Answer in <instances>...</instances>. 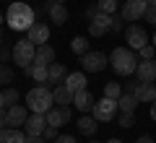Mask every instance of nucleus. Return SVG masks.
Wrapping results in <instances>:
<instances>
[{"instance_id": "nucleus-7", "label": "nucleus", "mask_w": 156, "mask_h": 143, "mask_svg": "<svg viewBox=\"0 0 156 143\" xmlns=\"http://www.w3.org/2000/svg\"><path fill=\"white\" fill-rule=\"evenodd\" d=\"M146 8H148V0H125L120 16H122L125 21H140L143 13H146Z\"/></svg>"}, {"instance_id": "nucleus-43", "label": "nucleus", "mask_w": 156, "mask_h": 143, "mask_svg": "<svg viewBox=\"0 0 156 143\" xmlns=\"http://www.w3.org/2000/svg\"><path fill=\"white\" fill-rule=\"evenodd\" d=\"M107 143H122V141H120V138H109Z\"/></svg>"}, {"instance_id": "nucleus-47", "label": "nucleus", "mask_w": 156, "mask_h": 143, "mask_svg": "<svg viewBox=\"0 0 156 143\" xmlns=\"http://www.w3.org/2000/svg\"><path fill=\"white\" fill-rule=\"evenodd\" d=\"M89 143H99V141H89Z\"/></svg>"}, {"instance_id": "nucleus-37", "label": "nucleus", "mask_w": 156, "mask_h": 143, "mask_svg": "<svg viewBox=\"0 0 156 143\" xmlns=\"http://www.w3.org/2000/svg\"><path fill=\"white\" fill-rule=\"evenodd\" d=\"M52 143H76V138H73V135H57Z\"/></svg>"}, {"instance_id": "nucleus-36", "label": "nucleus", "mask_w": 156, "mask_h": 143, "mask_svg": "<svg viewBox=\"0 0 156 143\" xmlns=\"http://www.w3.org/2000/svg\"><path fill=\"white\" fill-rule=\"evenodd\" d=\"M96 13H101V11H99V3H94V5H89V8H86V18H89V21L96 16Z\"/></svg>"}, {"instance_id": "nucleus-42", "label": "nucleus", "mask_w": 156, "mask_h": 143, "mask_svg": "<svg viewBox=\"0 0 156 143\" xmlns=\"http://www.w3.org/2000/svg\"><path fill=\"white\" fill-rule=\"evenodd\" d=\"M0 109H5V102H3V91H0Z\"/></svg>"}, {"instance_id": "nucleus-26", "label": "nucleus", "mask_w": 156, "mask_h": 143, "mask_svg": "<svg viewBox=\"0 0 156 143\" xmlns=\"http://www.w3.org/2000/svg\"><path fill=\"white\" fill-rule=\"evenodd\" d=\"M70 50L76 52L78 57H81V55H86V52H89V39H86V37H73V42H70Z\"/></svg>"}, {"instance_id": "nucleus-16", "label": "nucleus", "mask_w": 156, "mask_h": 143, "mask_svg": "<svg viewBox=\"0 0 156 143\" xmlns=\"http://www.w3.org/2000/svg\"><path fill=\"white\" fill-rule=\"evenodd\" d=\"M73 104H76L78 109H81V112H83V115H86V112H91V109H94L96 99H94V96H91V91H89V88H83V91L73 94Z\"/></svg>"}, {"instance_id": "nucleus-35", "label": "nucleus", "mask_w": 156, "mask_h": 143, "mask_svg": "<svg viewBox=\"0 0 156 143\" xmlns=\"http://www.w3.org/2000/svg\"><path fill=\"white\" fill-rule=\"evenodd\" d=\"M57 135H60V133H57V127H52V125H47L44 133H42V138H44V141H55Z\"/></svg>"}, {"instance_id": "nucleus-14", "label": "nucleus", "mask_w": 156, "mask_h": 143, "mask_svg": "<svg viewBox=\"0 0 156 143\" xmlns=\"http://www.w3.org/2000/svg\"><path fill=\"white\" fill-rule=\"evenodd\" d=\"M23 127H26V135H42V133H44V127H47V117L39 115V112H31Z\"/></svg>"}, {"instance_id": "nucleus-12", "label": "nucleus", "mask_w": 156, "mask_h": 143, "mask_svg": "<svg viewBox=\"0 0 156 143\" xmlns=\"http://www.w3.org/2000/svg\"><path fill=\"white\" fill-rule=\"evenodd\" d=\"M26 39H31L37 47L39 44H47L50 42V26H47L44 21H34V26L26 31Z\"/></svg>"}, {"instance_id": "nucleus-6", "label": "nucleus", "mask_w": 156, "mask_h": 143, "mask_svg": "<svg viewBox=\"0 0 156 143\" xmlns=\"http://www.w3.org/2000/svg\"><path fill=\"white\" fill-rule=\"evenodd\" d=\"M125 42H128L130 50L138 52L143 44H148V34H146L143 26H138V23H130V26H125Z\"/></svg>"}, {"instance_id": "nucleus-27", "label": "nucleus", "mask_w": 156, "mask_h": 143, "mask_svg": "<svg viewBox=\"0 0 156 143\" xmlns=\"http://www.w3.org/2000/svg\"><path fill=\"white\" fill-rule=\"evenodd\" d=\"M104 96H109V99H120V96H122V86H120L117 81L104 83Z\"/></svg>"}, {"instance_id": "nucleus-39", "label": "nucleus", "mask_w": 156, "mask_h": 143, "mask_svg": "<svg viewBox=\"0 0 156 143\" xmlns=\"http://www.w3.org/2000/svg\"><path fill=\"white\" fill-rule=\"evenodd\" d=\"M8 125V109H0V127Z\"/></svg>"}, {"instance_id": "nucleus-8", "label": "nucleus", "mask_w": 156, "mask_h": 143, "mask_svg": "<svg viewBox=\"0 0 156 143\" xmlns=\"http://www.w3.org/2000/svg\"><path fill=\"white\" fill-rule=\"evenodd\" d=\"M107 63H109V57L104 52H86V55H81V65L89 73H101L107 68Z\"/></svg>"}, {"instance_id": "nucleus-17", "label": "nucleus", "mask_w": 156, "mask_h": 143, "mask_svg": "<svg viewBox=\"0 0 156 143\" xmlns=\"http://www.w3.org/2000/svg\"><path fill=\"white\" fill-rule=\"evenodd\" d=\"M135 96H138L140 104H154V102H156V86H154V83H140L138 81V86H135Z\"/></svg>"}, {"instance_id": "nucleus-44", "label": "nucleus", "mask_w": 156, "mask_h": 143, "mask_svg": "<svg viewBox=\"0 0 156 143\" xmlns=\"http://www.w3.org/2000/svg\"><path fill=\"white\" fill-rule=\"evenodd\" d=\"M148 5H156V0H148Z\"/></svg>"}, {"instance_id": "nucleus-32", "label": "nucleus", "mask_w": 156, "mask_h": 143, "mask_svg": "<svg viewBox=\"0 0 156 143\" xmlns=\"http://www.w3.org/2000/svg\"><path fill=\"white\" fill-rule=\"evenodd\" d=\"M99 11H101V13H109V16H115L117 0H99Z\"/></svg>"}, {"instance_id": "nucleus-24", "label": "nucleus", "mask_w": 156, "mask_h": 143, "mask_svg": "<svg viewBox=\"0 0 156 143\" xmlns=\"http://www.w3.org/2000/svg\"><path fill=\"white\" fill-rule=\"evenodd\" d=\"M138 96L135 94H122L120 99H117V107H120V112H135V107H138Z\"/></svg>"}, {"instance_id": "nucleus-20", "label": "nucleus", "mask_w": 156, "mask_h": 143, "mask_svg": "<svg viewBox=\"0 0 156 143\" xmlns=\"http://www.w3.org/2000/svg\"><path fill=\"white\" fill-rule=\"evenodd\" d=\"M65 86L70 88L73 94L83 91V88H86V73H68V78H65Z\"/></svg>"}, {"instance_id": "nucleus-34", "label": "nucleus", "mask_w": 156, "mask_h": 143, "mask_svg": "<svg viewBox=\"0 0 156 143\" xmlns=\"http://www.w3.org/2000/svg\"><path fill=\"white\" fill-rule=\"evenodd\" d=\"M122 21H125V18L122 16H112V26H109V31H125V26H122Z\"/></svg>"}, {"instance_id": "nucleus-22", "label": "nucleus", "mask_w": 156, "mask_h": 143, "mask_svg": "<svg viewBox=\"0 0 156 143\" xmlns=\"http://www.w3.org/2000/svg\"><path fill=\"white\" fill-rule=\"evenodd\" d=\"M96 122H99V120H96L94 115H91V117H89V115H83L81 120H78V133H83L86 138H91V135L96 133V127H99Z\"/></svg>"}, {"instance_id": "nucleus-4", "label": "nucleus", "mask_w": 156, "mask_h": 143, "mask_svg": "<svg viewBox=\"0 0 156 143\" xmlns=\"http://www.w3.org/2000/svg\"><path fill=\"white\" fill-rule=\"evenodd\" d=\"M34 55H37V44H34L31 39L23 37V39H18V42L13 44V63H16L18 68H23V70L34 63Z\"/></svg>"}, {"instance_id": "nucleus-15", "label": "nucleus", "mask_w": 156, "mask_h": 143, "mask_svg": "<svg viewBox=\"0 0 156 143\" xmlns=\"http://www.w3.org/2000/svg\"><path fill=\"white\" fill-rule=\"evenodd\" d=\"M65 78H68L65 65H60V63H50V65H47V83L60 86V83H65Z\"/></svg>"}, {"instance_id": "nucleus-25", "label": "nucleus", "mask_w": 156, "mask_h": 143, "mask_svg": "<svg viewBox=\"0 0 156 143\" xmlns=\"http://www.w3.org/2000/svg\"><path fill=\"white\" fill-rule=\"evenodd\" d=\"M23 73H26V76H31L37 83H44V81H47V65H37V63H31Z\"/></svg>"}, {"instance_id": "nucleus-5", "label": "nucleus", "mask_w": 156, "mask_h": 143, "mask_svg": "<svg viewBox=\"0 0 156 143\" xmlns=\"http://www.w3.org/2000/svg\"><path fill=\"white\" fill-rule=\"evenodd\" d=\"M117 112H120V107H117V99H109V96H104L101 102H96V104H94L91 115H94L99 122H112V120L117 117Z\"/></svg>"}, {"instance_id": "nucleus-18", "label": "nucleus", "mask_w": 156, "mask_h": 143, "mask_svg": "<svg viewBox=\"0 0 156 143\" xmlns=\"http://www.w3.org/2000/svg\"><path fill=\"white\" fill-rule=\"evenodd\" d=\"M26 109H23L21 104H13V107H8V125L11 127H21V125H26Z\"/></svg>"}, {"instance_id": "nucleus-46", "label": "nucleus", "mask_w": 156, "mask_h": 143, "mask_svg": "<svg viewBox=\"0 0 156 143\" xmlns=\"http://www.w3.org/2000/svg\"><path fill=\"white\" fill-rule=\"evenodd\" d=\"M55 3H65V0H55Z\"/></svg>"}, {"instance_id": "nucleus-45", "label": "nucleus", "mask_w": 156, "mask_h": 143, "mask_svg": "<svg viewBox=\"0 0 156 143\" xmlns=\"http://www.w3.org/2000/svg\"><path fill=\"white\" fill-rule=\"evenodd\" d=\"M154 47H156V34H154Z\"/></svg>"}, {"instance_id": "nucleus-40", "label": "nucleus", "mask_w": 156, "mask_h": 143, "mask_svg": "<svg viewBox=\"0 0 156 143\" xmlns=\"http://www.w3.org/2000/svg\"><path fill=\"white\" fill-rule=\"evenodd\" d=\"M135 143H154V138H148V135H143V138H138Z\"/></svg>"}, {"instance_id": "nucleus-3", "label": "nucleus", "mask_w": 156, "mask_h": 143, "mask_svg": "<svg viewBox=\"0 0 156 143\" xmlns=\"http://www.w3.org/2000/svg\"><path fill=\"white\" fill-rule=\"evenodd\" d=\"M26 107L31 112H39V115H47V112L55 107V96L47 86H34L31 91L26 94Z\"/></svg>"}, {"instance_id": "nucleus-10", "label": "nucleus", "mask_w": 156, "mask_h": 143, "mask_svg": "<svg viewBox=\"0 0 156 143\" xmlns=\"http://www.w3.org/2000/svg\"><path fill=\"white\" fill-rule=\"evenodd\" d=\"M44 117H47V125H52V127H57V130H60L62 125H68V122H70V104H65V107L55 104Z\"/></svg>"}, {"instance_id": "nucleus-33", "label": "nucleus", "mask_w": 156, "mask_h": 143, "mask_svg": "<svg viewBox=\"0 0 156 143\" xmlns=\"http://www.w3.org/2000/svg\"><path fill=\"white\" fill-rule=\"evenodd\" d=\"M143 21H148L151 26H156V5H148L143 13Z\"/></svg>"}, {"instance_id": "nucleus-30", "label": "nucleus", "mask_w": 156, "mask_h": 143, "mask_svg": "<svg viewBox=\"0 0 156 143\" xmlns=\"http://www.w3.org/2000/svg\"><path fill=\"white\" fill-rule=\"evenodd\" d=\"M11 81H13V68L0 63V83H11Z\"/></svg>"}, {"instance_id": "nucleus-11", "label": "nucleus", "mask_w": 156, "mask_h": 143, "mask_svg": "<svg viewBox=\"0 0 156 143\" xmlns=\"http://www.w3.org/2000/svg\"><path fill=\"white\" fill-rule=\"evenodd\" d=\"M112 26V16L109 13H96L94 18L89 21V34L91 37H104Z\"/></svg>"}, {"instance_id": "nucleus-31", "label": "nucleus", "mask_w": 156, "mask_h": 143, "mask_svg": "<svg viewBox=\"0 0 156 143\" xmlns=\"http://www.w3.org/2000/svg\"><path fill=\"white\" fill-rule=\"evenodd\" d=\"M154 55H156V47H154V44H143V47L138 50L140 60H154Z\"/></svg>"}, {"instance_id": "nucleus-28", "label": "nucleus", "mask_w": 156, "mask_h": 143, "mask_svg": "<svg viewBox=\"0 0 156 143\" xmlns=\"http://www.w3.org/2000/svg\"><path fill=\"white\" fill-rule=\"evenodd\" d=\"M117 125H120V127H133L135 125V112H120Z\"/></svg>"}, {"instance_id": "nucleus-2", "label": "nucleus", "mask_w": 156, "mask_h": 143, "mask_svg": "<svg viewBox=\"0 0 156 143\" xmlns=\"http://www.w3.org/2000/svg\"><path fill=\"white\" fill-rule=\"evenodd\" d=\"M138 55H135V50H130V47H117V50H112L109 55V65L112 70L117 73V76H133L135 68H138Z\"/></svg>"}, {"instance_id": "nucleus-21", "label": "nucleus", "mask_w": 156, "mask_h": 143, "mask_svg": "<svg viewBox=\"0 0 156 143\" xmlns=\"http://www.w3.org/2000/svg\"><path fill=\"white\" fill-rule=\"evenodd\" d=\"M52 96H55V104H60V107H65V104H73V91H70V88L65 86V83L55 86Z\"/></svg>"}, {"instance_id": "nucleus-1", "label": "nucleus", "mask_w": 156, "mask_h": 143, "mask_svg": "<svg viewBox=\"0 0 156 143\" xmlns=\"http://www.w3.org/2000/svg\"><path fill=\"white\" fill-rule=\"evenodd\" d=\"M5 21L13 31H29L34 26V21H37V11L23 0H13L5 11Z\"/></svg>"}, {"instance_id": "nucleus-41", "label": "nucleus", "mask_w": 156, "mask_h": 143, "mask_svg": "<svg viewBox=\"0 0 156 143\" xmlns=\"http://www.w3.org/2000/svg\"><path fill=\"white\" fill-rule=\"evenodd\" d=\"M151 120L156 122V102H154V104H151Z\"/></svg>"}, {"instance_id": "nucleus-13", "label": "nucleus", "mask_w": 156, "mask_h": 143, "mask_svg": "<svg viewBox=\"0 0 156 143\" xmlns=\"http://www.w3.org/2000/svg\"><path fill=\"white\" fill-rule=\"evenodd\" d=\"M135 76L140 83H154L156 81V60H140L135 68Z\"/></svg>"}, {"instance_id": "nucleus-9", "label": "nucleus", "mask_w": 156, "mask_h": 143, "mask_svg": "<svg viewBox=\"0 0 156 143\" xmlns=\"http://www.w3.org/2000/svg\"><path fill=\"white\" fill-rule=\"evenodd\" d=\"M39 11L50 13V21L57 23V26H62V23L68 21V8H65V3H55V0H50V3H42Z\"/></svg>"}, {"instance_id": "nucleus-23", "label": "nucleus", "mask_w": 156, "mask_h": 143, "mask_svg": "<svg viewBox=\"0 0 156 143\" xmlns=\"http://www.w3.org/2000/svg\"><path fill=\"white\" fill-rule=\"evenodd\" d=\"M0 143H26V135L16 127H11V130L0 127Z\"/></svg>"}, {"instance_id": "nucleus-38", "label": "nucleus", "mask_w": 156, "mask_h": 143, "mask_svg": "<svg viewBox=\"0 0 156 143\" xmlns=\"http://www.w3.org/2000/svg\"><path fill=\"white\" fill-rule=\"evenodd\" d=\"M26 143H47L42 135H26Z\"/></svg>"}, {"instance_id": "nucleus-29", "label": "nucleus", "mask_w": 156, "mask_h": 143, "mask_svg": "<svg viewBox=\"0 0 156 143\" xmlns=\"http://www.w3.org/2000/svg\"><path fill=\"white\" fill-rule=\"evenodd\" d=\"M3 102H5V107H13V104L18 102V91H16V88H11V86H8L5 91H3Z\"/></svg>"}, {"instance_id": "nucleus-19", "label": "nucleus", "mask_w": 156, "mask_h": 143, "mask_svg": "<svg viewBox=\"0 0 156 143\" xmlns=\"http://www.w3.org/2000/svg\"><path fill=\"white\" fill-rule=\"evenodd\" d=\"M34 63L37 65H50V63H55V47L52 44H39L37 55H34Z\"/></svg>"}]
</instances>
